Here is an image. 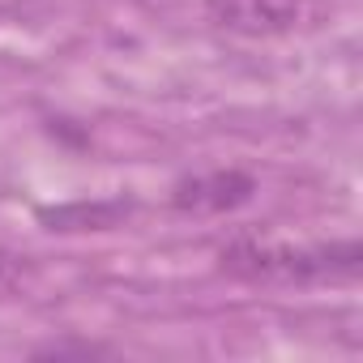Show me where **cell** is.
Here are the masks:
<instances>
[{
    "label": "cell",
    "mask_w": 363,
    "mask_h": 363,
    "mask_svg": "<svg viewBox=\"0 0 363 363\" xmlns=\"http://www.w3.org/2000/svg\"><path fill=\"white\" fill-rule=\"evenodd\" d=\"M99 350L103 346H90V342H56V346H43L39 354H56L60 359V354H99Z\"/></svg>",
    "instance_id": "cell-6"
},
{
    "label": "cell",
    "mask_w": 363,
    "mask_h": 363,
    "mask_svg": "<svg viewBox=\"0 0 363 363\" xmlns=\"http://www.w3.org/2000/svg\"><path fill=\"white\" fill-rule=\"evenodd\" d=\"M257 197V179L248 171L223 167V171H201L189 175L171 189V206L193 218H214V214H235Z\"/></svg>",
    "instance_id": "cell-2"
},
{
    "label": "cell",
    "mask_w": 363,
    "mask_h": 363,
    "mask_svg": "<svg viewBox=\"0 0 363 363\" xmlns=\"http://www.w3.org/2000/svg\"><path fill=\"white\" fill-rule=\"evenodd\" d=\"M223 269L248 282H320L337 274H354L363 252L354 240L346 244H316V248H291V244H261V240H235L218 252Z\"/></svg>",
    "instance_id": "cell-1"
},
{
    "label": "cell",
    "mask_w": 363,
    "mask_h": 363,
    "mask_svg": "<svg viewBox=\"0 0 363 363\" xmlns=\"http://www.w3.org/2000/svg\"><path fill=\"white\" fill-rule=\"evenodd\" d=\"M133 214V201L107 197V201H69V206H43L35 218L43 231L77 235V231H116Z\"/></svg>",
    "instance_id": "cell-4"
},
{
    "label": "cell",
    "mask_w": 363,
    "mask_h": 363,
    "mask_svg": "<svg viewBox=\"0 0 363 363\" xmlns=\"http://www.w3.org/2000/svg\"><path fill=\"white\" fill-rule=\"evenodd\" d=\"M26 282H30V261L18 257V252H9V248H0V299L22 291Z\"/></svg>",
    "instance_id": "cell-5"
},
{
    "label": "cell",
    "mask_w": 363,
    "mask_h": 363,
    "mask_svg": "<svg viewBox=\"0 0 363 363\" xmlns=\"http://www.w3.org/2000/svg\"><path fill=\"white\" fill-rule=\"evenodd\" d=\"M308 13V0H206V18L244 39H274L291 35Z\"/></svg>",
    "instance_id": "cell-3"
}]
</instances>
